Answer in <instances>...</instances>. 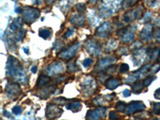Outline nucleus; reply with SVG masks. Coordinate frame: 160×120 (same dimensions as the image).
<instances>
[{
  "label": "nucleus",
  "instance_id": "nucleus-5",
  "mask_svg": "<svg viewBox=\"0 0 160 120\" xmlns=\"http://www.w3.org/2000/svg\"><path fill=\"white\" fill-rule=\"evenodd\" d=\"M119 85V81L115 78H111V79H109L108 82H106V86H107V88H109V89L113 90L116 88Z\"/></svg>",
  "mask_w": 160,
  "mask_h": 120
},
{
  "label": "nucleus",
  "instance_id": "nucleus-4",
  "mask_svg": "<svg viewBox=\"0 0 160 120\" xmlns=\"http://www.w3.org/2000/svg\"><path fill=\"white\" fill-rule=\"evenodd\" d=\"M20 91V88L18 85L16 84H11V85H8V90H7V92H8V95H13V96L15 95H18Z\"/></svg>",
  "mask_w": 160,
  "mask_h": 120
},
{
  "label": "nucleus",
  "instance_id": "nucleus-12",
  "mask_svg": "<svg viewBox=\"0 0 160 120\" xmlns=\"http://www.w3.org/2000/svg\"><path fill=\"white\" fill-rule=\"evenodd\" d=\"M13 112L15 113V114H16V115H18V114H21V113H22V109H21V108H19L18 106H16V107H15V108H13Z\"/></svg>",
  "mask_w": 160,
  "mask_h": 120
},
{
  "label": "nucleus",
  "instance_id": "nucleus-7",
  "mask_svg": "<svg viewBox=\"0 0 160 120\" xmlns=\"http://www.w3.org/2000/svg\"><path fill=\"white\" fill-rule=\"evenodd\" d=\"M68 109L71 110L74 112H77V111H79L81 109V104L80 103H77V102H74V103L70 104V106L68 107Z\"/></svg>",
  "mask_w": 160,
  "mask_h": 120
},
{
  "label": "nucleus",
  "instance_id": "nucleus-18",
  "mask_svg": "<svg viewBox=\"0 0 160 120\" xmlns=\"http://www.w3.org/2000/svg\"><path fill=\"white\" fill-rule=\"evenodd\" d=\"M36 70H37V68L35 67V68H33L32 69H31V71H32L33 73H35L36 72Z\"/></svg>",
  "mask_w": 160,
  "mask_h": 120
},
{
  "label": "nucleus",
  "instance_id": "nucleus-6",
  "mask_svg": "<svg viewBox=\"0 0 160 120\" xmlns=\"http://www.w3.org/2000/svg\"><path fill=\"white\" fill-rule=\"evenodd\" d=\"M50 81H51V78L49 77L46 76V75H41L39 79H38V82L40 85V87H42V86L47 85L48 82H50Z\"/></svg>",
  "mask_w": 160,
  "mask_h": 120
},
{
  "label": "nucleus",
  "instance_id": "nucleus-9",
  "mask_svg": "<svg viewBox=\"0 0 160 120\" xmlns=\"http://www.w3.org/2000/svg\"><path fill=\"white\" fill-rule=\"evenodd\" d=\"M116 109L120 112H124L126 109V103L123 102H118L116 105Z\"/></svg>",
  "mask_w": 160,
  "mask_h": 120
},
{
  "label": "nucleus",
  "instance_id": "nucleus-11",
  "mask_svg": "<svg viewBox=\"0 0 160 120\" xmlns=\"http://www.w3.org/2000/svg\"><path fill=\"white\" fill-rule=\"evenodd\" d=\"M129 70V66L127 64H122L121 65V68H120V71L122 73H125Z\"/></svg>",
  "mask_w": 160,
  "mask_h": 120
},
{
  "label": "nucleus",
  "instance_id": "nucleus-8",
  "mask_svg": "<svg viewBox=\"0 0 160 120\" xmlns=\"http://www.w3.org/2000/svg\"><path fill=\"white\" fill-rule=\"evenodd\" d=\"M142 88H143V86H142V82H137L135 85L132 87L133 91H135V93H139L140 91L142 90Z\"/></svg>",
  "mask_w": 160,
  "mask_h": 120
},
{
  "label": "nucleus",
  "instance_id": "nucleus-15",
  "mask_svg": "<svg viewBox=\"0 0 160 120\" xmlns=\"http://www.w3.org/2000/svg\"><path fill=\"white\" fill-rule=\"evenodd\" d=\"M154 111H155V113H156V111H160V103L155 104V106H154Z\"/></svg>",
  "mask_w": 160,
  "mask_h": 120
},
{
  "label": "nucleus",
  "instance_id": "nucleus-3",
  "mask_svg": "<svg viewBox=\"0 0 160 120\" xmlns=\"http://www.w3.org/2000/svg\"><path fill=\"white\" fill-rule=\"evenodd\" d=\"M145 108V106L142 102H132L128 108V113H132L135 112L136 111H139V110H142Z\"/></svg>",
  "mask_w": 160,
  "mask_h": 120
},
{
  "label": "nucleus",
  "instance_id": "nucleus-10",
  "mask_svg": "<svg viewBox=\"0 0 160 120\" xmlns=\"http://www.w3.org/2000/svg\"><path fill=\"white\" fill-rule=\"evenodd\" d=\"M154 78H155V77H148L146 79H144L143 85L146 86V87H148V85H150L151 83V82L154 80Z\"/></svg>",
  "mask_w": 160,
  "mask_h": 120
},
{
  "label": "nucleus",
  "instance_id": "nucleus-14",
  "mask_svg": "<svg viewBox=\"0 0 160 120\" xmlns=\"http://www.w3.org/2000/svg\"><path fill=\"white\" fill-rule=\"evenodd\" d=\"M92 59H86L83 62V65L85 66V67H88V66L91 65V64L92 63Z\"/></svg>",
  "mask_w": 160,
  "mask_h": 120
},
{
  "label": "nucleus",
  "instance_id": "nucleus-16",
  "mask_svg": "<svg viewBox=\"0 0 160 120\" xmlns=\"http://www.w3.org/2000/svg\"><path fill=\"white\" fill-rule=\"evenodd\" d=\"M130 95H131V92H130L129 91H128V90H124V91H123V95L125 97H128V96H130Z\"/></svg>",
  "mask_w": 160,
  "mask_h": 120
},
{
  "label": "nucleus",
  "instance_id": "nucleus-2",
  "mask_svg": "<svg viewBox=\"0 0 160 120\" xmlns=\"http://www.w3.org/2000/svg\"><path fill=\"white\" fill-rule=\"evenodd\" d=\"M62 111L61 109H59L58 108H57V107H55V106H48V110H47V115L48 114H50L51 113V115H48V118H57V117H59L60 115H61V114H62Z\"/></svg>",
  "mask_w": 160,
  "mask_h": 120
},
{
  "label": "nucleus",
  "instance_id": "nucleus-1",
  "mask_svg": "<svg viewBox=\"0 0 160 120\" xmlns=\"http://www.w3.org/2000/svg\"><path fill=\"white\" fill-rule=\"evenodd\" d=\"M105 111V108H98L95 111H91V112H88L87 118L88 120H98L101 118V117L104 116Z\"/></svg>",
  "mask_w": 160,
  "mask_h": 120
},
{
  "label": "nucleus",
  "instance_id": "nucleus-17",
  "mask_svg": "<svg viewBox=\"0 0 160 120\" xmlns=\"http://www.w3.org/2000/svg\"><path fill=\"white\" fill-rule=\"evenodd\" d=\"M155 96L158 99H160V90L156 91V92H155Z\"/></svg>",
  "mask_w": 160,
  "mask_h": 120
},
{
  "label": "nucleus",
  "instance_id": "nucleus-13",
  "mask_svg": "<svg viewBox=\"0 0 160 120\" xmlns=\"http://www.w3.org/2000/svg\"><path fill=\"white\" fill-rule=\"evenodd\" d=\"M117 118H118V116H117V115L115 114V112H114V111H111V112L110 113V118H111V119L115 120V119H117Z\"/></svg>",
  "mask_w": 160,
  "mask_h": 120
}]
</instances>
